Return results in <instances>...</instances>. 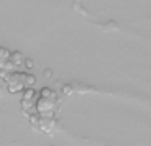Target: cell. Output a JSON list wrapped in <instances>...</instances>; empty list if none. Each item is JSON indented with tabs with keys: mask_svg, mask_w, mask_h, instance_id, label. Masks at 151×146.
Masks as SVG:
<instances>
[{
	"mask_svg": "<svg viewBox=\"0 0 151 146\" xmlns=\"http://www.w3.org/2000/svg\"><path fill=\"white\" fill-rule=\"evenodd\" d=\"M38 99H40V94H38V90H35L33 87L25 90V94H23V100H22V109H23V112L27 113L28 117L35 115Z\"/></svg>",
	"mask_w": 151,
	"mask_h": 146,
	"instance_id": "1",
	"label": "cell"
},
{
	"mask_svg": "<svg viewBox=\"0 0 151 146\" xmlns=\"http://www.w3.org/2000/svg\"><path fill=\"white\" fill-rule=\"evenodd\" d=\"M7 87H8V92L10 94H17L20 90L25 89V74L23 72H13L10 74L7 81Z\"/></svg>",
	"mask_w": 151,
	"mask_h": 146,
	"instance_id": "2",
	"label": "cell"
},
{
	"mask_svg": "<svg viewBox=\"0 0 151 146\" xmlns=\"http://www.w3.org/2000/svg\"><path fill=\"white\" fill-rule=\"evenodd\" d=\"M23 61H25V58H23V54L20 51H15V53H12V54H10V63L13 64L17 69L23 64Z\"/></svg>",
	"mask_w": 151,
	"mask_h": 146,
	"instance_id": "3",
	"label": "cell"
},
{
	"mask_svg": "<svg viewBox=\"0 0 151 146\" xmlns=\"http://www.w3.org/2000/svg\"><path fill=\"white\" fill-rule=\"evenodd\" d=\"M40 97H43V99H48V100H53V102H58V95L54 94L51 89H41V92H40Z\"/></svg>",
	"mask_w": 151,
	"mask_h": 146,
	"instance_id": "4",
	"label": "cell"
},
{
	"mask_svg": "<svg viewBox=\"0 0 151 146\" xmlns=\"http://www.w3.org/2000/svg\"><path fill=\"white\" fill-rule=\"evenodd\" d=\"M36 82L35 76H30V74H25V89H31Z\"/></svg>",
	"mask_w": 151,
	"mask_h": 146,
	"instance_id": "5",
	"label": "cell"
},
{
	"mask_svg": "<svg viewBox=\"0 0 151 146\" xmlns=\"http://www.w3.org/2000/svg\"><path fill=\"white\" fill-rule=\"evenodd\" d=\"M10 54L12 53L8 51V49L0 48V63H7V61H10Z\"/></svg>",
	"mask_w": 151,
	"mask_h": 146,
	"instance_id": "6",
	"label": "cell"
},
{
	"mask_svg": "<svg viewBox=\"0 0 151 146\" xmlns=\"http://www.w3.org/2000/svg\"><path fill=\"white\" fill-rule=\"evenodd\" d=\"M23 64H25V68H27V69H31V68L35 66V64H33V61H31V59H28V58H25Z\"/></svg>",
	"mask_w": 151,
	"mask_h": 146,
	"instance_id": "7",
	"label": "cell"
},
{
	"mask_svg": "<svg viewBox=\"0 0 151 146\" xmlns=\"http://www.w3.org/2000/svg\"><path fill=\"white\" fill-rule=\"evenodd\" d=\"M0 77L4 79L5 82L8 81V77H10V72H5V71H0Z\"/></svg>",
	"mask_w": 151,
	"mask_h": 146,
	"instance_id": "8",
	"label": "cell"
}]
</instances>
